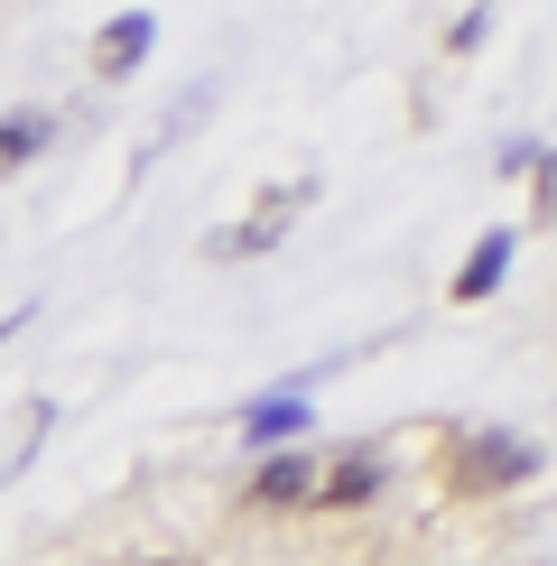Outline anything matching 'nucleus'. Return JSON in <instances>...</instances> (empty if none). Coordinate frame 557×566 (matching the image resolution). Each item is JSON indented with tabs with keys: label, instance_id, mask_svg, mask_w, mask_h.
<instances>
[{
	"label": "nucleus",
	"instance_id": "nucleus-1",
	"mask_svg": "<svg viewBox=\"0 0 557 566\" xmlns=\"http://www.w3.org/2000/svg\"><path fill=\"white\" fill-rule=\"evenodd\" d=\"M529 474H539V446H521V437H493V428H464V437H446V483L455 492H474V502H483V492H511V483H529Z\"/></svg>",
	"mask_w": 557,
	"mask_h": 566
},
{
	"label": "nucleus",
	"instance_id": "nucleus-2",
	"mask_svg": "<svg viewBox=\"0 0 557 566\" xmlns=\"http://www.w3.org/2000/svg\"><path fill=\"white\" fill-rule=\"evenodd\" d=\"M307 205H316V177H297V186H270V205H251V214L232 223V232H214L204 251H214V261H251V251H270L278 232H288L297 214H307Z\"/></svg>",
	"mask_w": 557,
	"mask_h": 566
},
{
	"label": "nucleus",
	"instance_id": "nucleus-3",
	"mask_svg": "<svg viewBox=\"0 0 557 566\" xmlns=\"http://www.w3.org/2000/svg\"><path fill=\"white\" fill-rule=\"evenodd\" d=\"M381 483H390V455H381V446H344V455L316 474V502H325V511H362Z\"/></svg>",
	"mask_w": 557,
	"mask_h": 566
},
{
	"label": "nucleus",
	"instance_id": "nucleus-4",
	"mask_svg": "<svg viewBox=\"0 0 557 566\" xmlns=\"http://www.w3.org/2000/svg\"><path fill=\"white\" fill-rule=\"evenodd\" d=\"M149 38H158V19H149V10H122V19H103V38H93V75H103V84L139 75V56H149Z\"/></svg>",
	"mask_w": 557,
	"mask_h": 566
},
{
	"label": "nucleus",
	"instance_id": "nucleus-5",
	"mask_svg": "<svg viewBox=\"0 0 557 566\" xmlns=\"http://www.w3.org/2000/svg\"><path fill=\"white\" fill-rule=\"evenodd\" d=\"M251 502H261V511H297V502H316V464H307V455H270L261 474H251Z\"/></svg>",
	"mask_w": 557,
	"mask_h": 566
},
{
	"label": "nucleus",
	"instance_id": "nucleus-6",
	"mask_svg": "<svg viewBox=\"0 0 557 566\" xmlns=\"http://www.w3.org/2000/svg\"><path fill=\"white\" fill-rule=\"evenodd\" d=\"M511 242H521V232H511V223H493V232H483L474 251H464V270H455V297H464V306L502 289V261H511Z\"/></svg>",
	"mask_w": 557,
	"mask_h": 566
},
{
	"label": "nucleus",
	"instance_id": "nucleus-7",
	"mask_svg": "<svg viewBox=\"0 0 557 566\" xmlns=\"http://www.w3.org/2000/svg\"><path fill=\"white\" fill-rule=\"evenodd\" d=\"M297 428H307V399H297V390H278V399H251V409H242V437H251V446H288Z\"/></svg>",
	"mask_w": 557,
	"mask_h": 566
},
{
	"label": "nucleus",
	"instance_id": "nucleus-8",
	"mask_svg": "<svg viewBox=\"0 0 557 566\" xmlns=\"http://www.w3.org/2000/svg\"><path fill=\"white\" fill-rule=\"evenodd\" d=\"M38 149H46V112H10L0 122V168H29Z\"/></svg>",
	"mask_w": 557,
	"mask_h": 566
},
{
	"label": "nucleus",
	"instance_id": "nucleus-9",
	"mask_svg": "<svg viewBox=\"0 0 557 566\" xmlns=\"http://www.w3.org/2000/svg\"><path fill=\"white\" fill-rule=\"evenodd\" d=\"M483 29H493V0H483V10H464V19H455V38H446V46H455V56H474V46H483Z\"/></svg>",
	"mask_w": 557,
	"mask_h": 566
},
{
	"label": "nucleus",
	"instance_id": "nucleus-10",
	"mask_svg": "<svg viewBox=\"0 0 557 566\" xmlns=\"http://www.w3.org/2000/svg\"><path fill=\"white\" fill-rule=\"evenodd\" d=\"M539 223H557V149H539Z\"/></svg>",
	"mask_w": 557,
	"mask_h": 566
},
{
	"label": "nucleus",
	"instance_id": "nucleus-11",
	"mask_svg": "<svg viewBox=\"0 0 557 566\" xmlns=\"http://www.w3.org/2000/svg\"><path fill=\"white\" fill-rule=\"evenodd\" d=\"M158 566H177V557H158Z\"/></svg>",
	"mask_w": 557,
	"mask_h": 566
}]
</instances>
